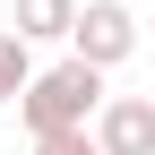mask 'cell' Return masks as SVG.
Masks as SVG:
<instances>
[{
    "mask_svg": "<svg viewBox=\"0 0 155 155\" xmlns=\"http://www.w3.org/2000/svg\"><path fill=\"white\" fill-rule=\"evenodd\" d=\"M95 147H104V155H155V104H147V95H104Z\"/></svg>",
    "mask_w": 155,
    "mask_h": 155,
    "instance_id": "obj_3",
    "label": "cell"
},
{
    "mask_svg": "<svg viewBox=\"0 0 155 155\" xmlns=\"http://www.w3.org/2000/svg\"><path fill=\"white\" fill-rule=\"evenodd\" d=\"M17 112H26L35 138L95 129V112H104V69H86V61H52V69H35V86L17 95Z\"/></svg>",
    "mask_w": 155,
    "mask_h": 155,
    "instance_id": "obj_1",
    "label": "cell"
},
{
    "mask_svg": "<svg viewBox=\"0 0 155 155\" xmlns=\"http://www.w3.org/2000/svg\"><path fill=\"white\" fill-rule=\"evenodd\" d=\"M35 155H104L95 129H69V138H35Z\"/></svg>",
    "mask_w": 155,
    "mask_h": 155,
    "instance_id": "obj_6",
    "label": "cell"
},
{
    "mask_svg": "<svg viewBox=\"0 0 155 155\" xmlns=\"http://www.w3.org/2000/svg\"><path fill=\"white\" fill-rule=\"evenodd\" d=\"M69 26H78V0H17L9 9L17 43H69Z\"/></svg>",
    "mask_w": 155,
    "mask_h": 155,
    "instance_id": "obj_4",
    "label": "cell"
},
{
    "mask_svg": "<svg viewBox=\"0 0 155 155\" xmlns=\"http://www.w3.org/2000/svg\"><path fill=\"white\" fill-rule=\"evenodd\" d=\"M129 52H138V17H129L121 0H78V26H69V61H86V69H121Z\"/></svg>",
    "mask_w": 155,
    "mask_h": 155,
    "instance_id": "obj_2",
    "label": "cell"
},
{
    "mask_svg": "<svg viewBox=\"0 0 155 155\" xmlns=\"http://www.w3.org/2000/svg\"><path fill=\"white\" fill-rule=\"evenodd\" d=\"M26 86H35V43H17V35L0 26V104H17Z\"/></svg>",
    "mask_w": 155,
    "mask_h": 155,
    "instance_id": "obj_5",
    "label": "cell"
}]
</instances>
